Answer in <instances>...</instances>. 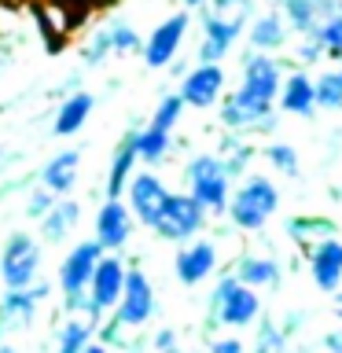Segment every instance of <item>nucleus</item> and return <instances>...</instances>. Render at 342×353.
<instances>
[{
    "instance_id": "obj_9",
    "label": "nucleus",
    "mask_w": 342,
    "mask_h": 353,
    "mask_svg": "<svg viewBox=\"0 0 342 353\" xmlns=\"http://www.w3.org/2000/svg\"><path fill=\"white\" fill-rule=\"evenodd\" d=\"M125 192H129V214L137 225L143 228H151L154 225V217L162 214V206H165V199H170V188L162 184V176H154V173H132V181L125 184Z\"/></svg>"
},
{
    "instance_id": "obj_20",
    "label": "nucleus",
    "mask_w": 342,
    "mask_h": 353,
    "mask_svg": "<svg viewBox=\"0 0 342 353\" xmlns=\"http://www.w3.org/2000/svg\"><path fill=\"white\" fill-rule=\"evenodd\" d=\"M92 107H96L92 92H70L59 103V110H55V132H59V137H74V132L88 121Z\"/></svg>"
},
{
    "instance_id": "obj_40",
    "label": "nucleus",
    "mask_w": 342,
    "mask_h": 353,
    "mask_svg": "<svg viewBox=\"0 0 342 353\" xmlns=\"http://www.w3.org/2000/svg\"><path fill=\"white\" fill-rule=\"evenodd\" d=\"M85 353H110V350L103 346V342H88V346H85Z\"/></svg>"
},
{
    "instance_id": "obj_43",
    "label": "nucleus",
    "mask_w": 342,
    "mask_h": 353,
    "mask_svg": "<svg viewBox=\"0 0 342 353\" xmlns=\"http://www.w3.org/2000/svg\"><path fill=\"white\" fill-rule=\"evenodd\" d=\"M0 353H19L15 346H0Z\"/></svg>"
},
{
    "instance_id": "obj_18",
    "label": "nucleus",
    "mask_w": 342,
    "mask_h": 353,
    "mask_svg": "<svg viewBox=\"0 0 342 353\" xmlns=\"http://www.w3.org/2000/svg\"><path fill=\"white\" fill-rule=\"evenodd\" d=\"M77 170H81V151L52 154V159L41 165V188L48 195H66L74 188V181H77Z\"/></svg>"
},
{
    "instance_id": "obj_5",
    "label": "nucleus",
    "mask_w": 342,
    "mask_h": 353,
    "mask_svg": "<svg viewBox=\"0 0 342 353\" xmlns=\"http://www.w3.org/2000/svg\"><path fill=\"white\" fill-rule=\"evenodd\" d=\"M214 316L225 327H250L261 316V298L258 291L243 287L236 276H221L214 287Z\"/></svg>"
},
{
    "instance_id": "obj_38",
    "label": "nucleus",
    "mask_w": 342,
    "mask_h": 353,
    "mask_svg": "<svg viewBox=\"0 0 342 353\" xmlns=\"http://www.w3.org/2000/svg\"><path fill=\"white\" fill-rule=\"evenodd\" d=\"M154 350H159V353H170V350H177V335H173L170 327L154 335Z\"/></svg>"
},
{
    "instance_id": "obj_42",
    "label": "nucleus",
    "mask_w": 342,
    "mask_h": 353,
    "mask_svg": "<svg viewBox=\"0 0 342 353\" xmlns=\"http://www.w3.org/2000/svg\"><path fill=\"white\" fill-rule=\"evenodd\" d=\"M335 316L342 320V294H335Z\"/></svg>"
},
{
    "instance_id": "obj_15",
    "label": "nucleus",
    "mask_w": 342,
    "mask_h": 353,
    "mask_svg": "<svg viewBox=\"0 0 342 353\" xmlns=\"http://www.w3.org/2000/svg\"><path fill=\"white\" fill-rule=\"evenodd\" d=\"M280 66H276V59H269V55L254 52L247 63H243V92L261 99V103H276V92H280Z\"/></svg>"
},
{
    "instance_id": "obj_37",
    "label": "nucleus",
    "mask_w": 342,
    "mask_h": 353,
    "mask_svg": "<svg viewBox=\"0 0 342 353\" xmlns=\"http://www.w3.org/2000/svg\"><path fill=\"white\" fill-rule=\"evenodd\" d=\"M210 353H247V346H243V342L239 339H217L214 342V346H210Z\"/></svg>"
},
{
    "instance_id": "obj_31",
    "label": "nucleus",
    "mask_w": 342,
    "mask_h": 353,
    "mask_svg": "<svg viewBox=\"0 0 342 353\" xmlns=\"http://www.w3.org/2000/svg\"><path fill=\"white\" fill-rule=\"evenodd\" d=\"M181 110H184V103H181V96H162V103L154 107V118H151V129H162V132H173V125H177V118H181Z\"/></svg>"
},
{
    "instance_id": "obj_36",
    "label": "nucleus",
    "mask_w": 342,
    "mask_h": 353,
    "mask_svg": "<svg viewBox=\"0 0 342 353\" xmlns=\"http://www.w3.org/2000/svg\"><path fill=\"white\" fill-rule=\"evenodd\" d=\"M55 206V199L44 192V188H37V192L30 195V206H26V217H33V221H41L44 214H48V210Z\"/></svg>"
},
{
    "instance_id": "obj_11",
    "label": "nucleus",
    "mask_w": 342,
    "mask_h": 353,
    "mask_svg": "<svg viewBox=\"0 0 342 353\" xmlns=\"http://www.w3.org/2000/svg\"><path fill=\"white\" fill-rule=\"evenodd\" d=\"M177 96H181V103L199 107V110L214 107L217 99L225 96V70H221L217 63H199L195 70L184 77V85Z\"/></svg>"
},
{
    "instance_id": "obj_39",
    "label": "nucleus",
    "mask_w": 342,
    "mask_h": 353,
    "mask_svg": "<svg viewBox=\"0 0 342 353\" xmlns=\"http://www.w3.org/2000/svg\"><path fill=\"white\" fill-rule=\"evenodd\" d=\"M324 350H328V353H342V327H339V331H328V335H324Z\"/></svg>"
},
{
    "instance_id": "obj_10",
    "label": "nucleus",
    "mask_w": 342,
    "mask_h": 353,
    "mask_svg": "<svg viewBox=\"0 0 342 353\" xmlns=\"http://www.w3.org/2000/svg\"><path fill=\"white\" fill-rule=\"evenodd\" d=\"M217 269V247L210 239H192L177 250L173 258V272L184 287H199L203 280H210Z\"/></svg>"
},
{
    "instance_id": "obj_12",
    "label": "nucleus",
    "mask_w": 342,
    "mask_h": 353,
    "mask_svg": "<svg viewBox=\"0 0 342 353\" xmlns=\"http://www.w3.org/2000/svg\"><path fill=\"white\" fill-rule=\"evenodd\" d=\"M184 33H188V11H177V15H170L165 22H159V30H151V37L143 41V63H148L151 70L165 66L177 55V48H181Z\"/></svg>"
},
{
    "instance_id": "obj_46",
    "label": "nucleus",
    "mask_w": 342,
    "mask_h": 353,
    "mask_svg": "<svg viewBox=\"0 0 342 353\" xmlns=\"http://www.w3.org/2000/svg\"><path fill=\"white\" fill-rule=\"evenodd\" d=\"M170 353H181V350H170Z\"/></svg>"
},
{
    "instance_id": "obj_41",
    "label": "nucleus",
    "mask_w": 342,
    "mask_h": 353,
    "mask_svg": "<svg viewBox=\"0 0 342 353\" xmlns=\"http://www.w3.org/2000/svg\"><path fill=\"white\" fill-rule=\"evenodd\" d=\"M210 4H214L217 11H225V8H232V4H239V0H210Z\"/></svg>"
},
{
    "instance_id": "obj_44",
    "label": "nucleus",
    "mask_w": 342,
    "mask_h": 353,
    "mask_svg": "<svg viewBox=\"0 0 342 353\" xmlns=\"http://www.w3.org/2000/svg\"><path fill=\"white\" fill-rule=\"evenodd\" d=\"M184 4H188V8H199V4H203V0H184Z\"/></svg>"
},
{
    "instance_id": "obj_47",
    "label": "nucleus",
    "mask_w": 342,
    "mask_h": 353,
    "mask_svg": "<svg viewBox=\"0 0 342 353\" xmlns=\"http://www.w3.org/2000/svg\"><path fill=\"white\" fill-rule=\"evenodd\" d=\"M339 77H342V70H339Z\"/></svg>"
},
{
    "instance_id": "obj_8",
    "label": "nucleus",
    "mask_w": 342,
    "mask_h": 353,
    "mask_svg": "<svg viewBox=\"0 0 342 353\" xmlns=\"http://www.w3.org/2000/svg\"><path fill=\"white\" fill-rule=\"evenodd\" d=\"M103 254L107 250L99 247L96 239H85L63 258V265H59V291H63L66 302H70V298H81L88 291V280H92V272H96V265H99Z\"/></svg>"
},
{
    "instance_id": "obj_27",
    "label": "nucleus",
    "mask_w": 342,
    "mask_h": 353,
    "mask_svg": "<svg viewBox=\"0 0 342 353\" xmlns=\"http://www.w3.org/2000/svg\"><path fill=\"white\" fill-rule=\"evenodd\" d=\"M283 37H287V33H283V19L280 15H261L258 22H254V30H250V44L261 55L269 52V48H280Z\"/></svg>"
},
{
    "instance_id": "obj_21",
    "label": "nucleus",
    "mask_w": 342,
    "mask_h": 353,
    "mask_svg": "<svg viewBox=\"0 0 342 353\" xmlns=\"http://www.w3.org/2000/svg\"><path fill=\"white\" fill-rule=\"evenodd\" d=\"M236 280L243 287H250V291H265V287H276L280 283V265L276 258H261V254H250V258H243L236 265Z\"/></svg>"
},
{
    "instance_id": "obj_34",
    "label": "nucleus",
    "mask_w": 342,
    "mask_h": 353,
    "mask_svg": "<svg viewBox=\"0 0 342 353\" xmlns=\"http://www.w3.org/2000/svg\"><path fill=\"white\" fill-rule=\"evenodd\" d=\"M107 33H110V48H114V52H132V48H140L137 30L125 26V22H114V26H110Z\"/></svg>"
},
{
    "instance_id": "obj_1",
    "label": "nucleus",
    "mask_w": 342,
    "mask_h": 353,
    "mask_svg": "<svg viewBox=\"0 0 342 353\" xmlns=\"http://www.w3.org/2000/svg\"><path fill=\"white\" fill-rule=\"evenodd\" d=\"M184 181H188V195L210 214H225L228 210V195H232V173L225 159L217 154H195L184 165Z\"/></svg>"
},
{
    "instance_id": "obj_29",
    "label": "nucleus",
    "mask_w": 342,
    "mask_h": 353,
    "mask_svg": "<svg viewBox=\"0 0 342 353\" xmlns=\"http://www.w3.org/2000/svg\"><path fill=\"white\" fill-rule=\"evenodd\" d=\"M313 41L320 44V52H328V55H335V59H342V15L328 19L324 26H316V30H313Z\"/></svg>"
},
{
    "instance_id": "obj_14",
    "label": "nucleus",
    "mask_w": 342,
    "mask_h": 353,
    "mask_svg": "<svg viewBox=\"0 0 342 353\" xmlns=\"http://www.w3.org/2000/svg\"><path fill=\"white\" fill-rule=\"evenodd\" d=\"M309 276L324 294H335L342 283V239L328 236L309 247Z\"/></svg>"
},
{
    "instance_id": "obj_3",
    "label": "nucleus",
    "mask_w": 342,
    "mask_h": 353,
    "mask_svg": "<svg viewBox=\"0 0 342 353\" xmlns=\"http://www.w3.org/2000/svg\"><path fill=\"white\" fill-rule=\"evenodd\" d=\"M206 228V210L195 203L188 192H170V199H165L162 214L154 217L151 232L159 239H170V243H192L199 239V232Z\"/></svg>"
},
{
    "instance_id": "obj_32",
    "label": "nucleus",
    "mask_w": 342,
    "mask_h": 353,
    "mask_svg": "<svg viewBox=\"0 0 342 353\" xmlns=\"http://www.w3.org/2000/svg\"><path fill=\"white\" fill-rule=\"evenodd\" d=\"M283 8H287V15H291V26L294 30H302V33H313V0H283Z\"/></svg>"
},
{
    "instance_id": "obj_7",
    "label": "nucleus",
    "mask_w": 342,
    "mask_h": 353,
    "mask_svg": "<svg viewBox=\"0 0 342 353\" xmlns=\"http://www.w3.org/2000/svg\"><path fill=\"white\" fill-rule=\"evenodd\" d=\"M154 316V287L143 269H125L121 298L114 305V324L121 327H143Z\"/></svg>"
},
{
    "instance_id": "obj_33",
    "label": "nucleus",
    "mask_w": 342,
    "mask_h": 353,
    "mask_svg": "<svg viewBox=\"0 0 342 353\" xmlns=\"http://www.w3.org/2000/svg\"><path fill=\"white\" fill-rule=\"evenodd\" d=\"M287 342H283V331L276 324H261L258 331V342H254V353H283Z\"/></svg>"
},
{
    "instance_id": "obj_45",
    "label": "nucleus",
    "mask_w": 342,
    "mask_h": 353,
    "mask_svg": "<svg viewBox=\"0 0 342 353\" xmlns=\"http://www.w3.org/2000/svg\"><path fill=\"white\" fill-rule=\"evenodd\" d=\"M283 353H298V350H283Z\"/></svg>"
},
{
    "instance_id": "obj_22",
    "label": "nucleus",
    "mask_w": 342,
    "mask_h": 353,
    "mask_svg": "<svg viewBox=\"0 0 342 353\" xmlns=\"http://www.w3.org/2000/svg\"><path fill=\"white\" fill-rule=\"evenodd\" d=\"M276 99H280V110H287V114H313V107H316L313 81L305 74H291L287 81H280Z\"/></svg>"
},
{
    "instance_id": "obj_4",
    "label": "nucleus",
    "mask_w": 342,
    "mask_h": 353,
    "mask_svg": "<svg viewBox=\"0 0 342 353\" xmlns=\"http://www.w3.org/2000/svg\"><path fill=\"white\" fill-rule=\"evenodd\" d=\"M41 272V247L30 232H11V239L0 250V280L8 283V291H22L37 280Z\"/></svg>"
},
{
    "instance_id": "obj_35",
    "label": "nucleus",
    "mask_w": 342,
    "mask_h": 353,
    "mask_svg": "<svg viewBox=\"0 0 342 353\" xmlns=\"http://www.w3.org/2000/svg\"><path fill=\"white\" fill-rule=\"evenodd\" d=\"M110 52H114V48H110V33H107V30H99L96 37L88 41V48H85V63H88V66H96V63H103Z\"/></svg>"
},
{
    "instance_id": "obj_13",
    "label": "nucleus",
    "mask_w": 342,
    "mask_h": 353,
    "mask_svg": "<svg viewBox=\"0 0 342 353\" xmlns=\"http://www.w3.org/2000/svg\"><path fill=\"white\" fill-rule=\"evenodd\" d=\"M132 228H137V221H132L129 206L121 203V199H107V203L99 206V214H96V243L103 250H121L132 239Z\"/></svg>"
},
{
    "instance_id": "obj_24",
    "label": "nucleus",
    "mask_w": 342,
    "mask_h": 353,
    "mask_svg": "<svg viewBox=\"0 0 342 353\" xmlns=\"http://www.w3.org/2000/svg\"><path fill=\"white\" fill-rule=\"evenodd\" d=\"M137 148H132V137L121 143L110 159V176H107V199H121L125 195V184L132 181V165H137Z\"/></svg>"
},
{
    "instance_id": "obj_19",
    "label": "nucleus",
    "mask_w": 342,
    "mask_h": 353,
    "mask_svg": "<svg viewBox=\"0 0 342 353\" xmlns=\"http://www.w3.org/2000/svg\"><path fill=\"white\" fill-rule=\"evenodd\" d=\"M239 30H243V22L239 19H206V37H203V48H199V63H217L225 59V52L236 44L239 37Z\"/></svg>"
},
{
    "instance_id": "obj_6",
    "label": "nucleus",
    "mask_w": 342,
    "mask_h": 353,
    "mask_svg": "<svg viewBox=\"0 0 342 353\" xmlns=\"http://www.w3.org/2000/svg\"><path fill=\"white\" fill-rule=\"evenodd\" d=\"M125 269L129 265L118 258V254H103L96 265V272H92V280H88V320L92 324H99L103 320V313H110V309L118 305V298H121V283H125Z\"/></svg>"
},
{
    "instance_id": "obj_30",
    "label": "nucleus",
    "mask_w": 342,
    "mask_h": 353,
    "mask_svg": "<svg viewBox=\"0 0 342 353\" xmlns=\"http://www.w3.org/2000/svg\"><path fill=\"white\" fill-rule=\"evenodd\" d=\"M265 159H269L272 170H280L283 176H298V154L291 143H269L265 148Z\"/></svg>"
},
{
    "instance_id": "obj_25",
    "label": "nucleus",
    "mask_w": 342,
    "mask_h": 353,
    "mask_svg": "<svg viewBox=\"0 0 342 353\" xmlns=\"http://www.w3.org/2000/svg\"><path fill=\"white\" fill-rule=\"evenodd\" d=\"M92 320L85 316H70L59 327V342H55V353H85V346L92 342Z\"/></svg>"
},
{
    "instance_id": "obj_23",
    "label": "nucleus",
    "mask_w": 342,
    "mask_h": 353,
    "mask_svg": "<svg viewBox=\"0 0 342 353\" xmlns=\"http://www.w3.org/2000/svg\"><path fill=\"white\" fill-rule=\"evenodd\" d=\"M77 221H81V206H77L74 199H59V203L41 217V232H44L48 243H59L77 228Z\"/></svg>"
},
{
    "instance_id": "obj_26",
    "label": "nucleus",
    "mask_w": 342,
    "mask_h": 353,
    "mask_svg": "<svg viewBox=\"0 0 342 353\" xmlns=\"http://www.w3.org/2000/svg\"><path fill=\"white\" fill-rule=\"evenodd\" d=\"M132 148H137V159L140 162H162L165 151H170V132L148 125V129L132 132Z\"/></svg>"
},
{
    "instance_id": "obj_17",
    "label": "nucleus",
    "mask_w": 342,
    "mask_h": 353,
    "mask_svg": "<svg viewBox=\"0 0 342 353\" xmlns=\"http://www.w3.org/2000/svg\"><path fill=\"white\" fill-rule=\"evenodd\" d=\"M272 103H261V99L247 96L243 88H236L232 96H221V121L228 129H254L269 118Z\"/></svg>"
},
{
    "instance_id": "obj_28",
    "label": "nucleus",
    "mask_w": 342,
    "mask_h": 353,
    "mask_svg": "<svg viewBox=\"0 0 342 353\" xmlns=\"http://www.w3.org/2000/svg\"><path fill=\"white\" fill-rule=\"evenodd\" d=\"M313 99H316V107H324V110L342 107V77H339V70L313 81Z\"/></svg>"
},
{
    "instance_id": "obj_2",
    "label": "nucleus",
    "mask_w": 342,
    "mask_h": 353,
    "mask_svg": "<svg viewBox=\"0 0 342 353\" xmlns=\"http://www.w3.org/2000/svg\"><path fill=\"white\" fill-rule=\"evenodd\" d=\"M276 210H280V192H276V184L269 176H247V181L228 195L225 214L232 217V225L243 228V232H261Z\"/></svg>"
},
{
    "instance_id": "obj_16",
    "label": "nucleus",
    "mask_w": 342,
    "mask_h": 353,
    "mask_svg": "<svg viewBox=\"0 0 342 353\" xmlns=\"http://www.w3.org/2000/svg\"><path fill=\"white\" fill-rule=\"evenodd\" d=\"M44 298H48V283H30V287H22V291H8L4 302H0V320H4V327L26 331Z\"/></svg>"
}]
</instances>
